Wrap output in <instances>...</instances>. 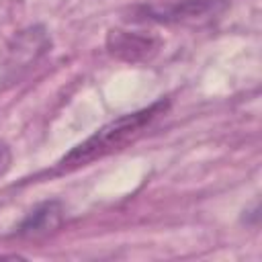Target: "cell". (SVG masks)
Masks as SVG:
<instances>
[{
  "mask_svg": "<svg viewBox=\"0 0 262 262\" xmlns=\"http://www.w3.org/2000/svg\"><path fill=\"white\" fill-rule=\"evenodd\" d=\"M166 100H158L141 111L123 115L115 121H111L108 125L100 127L94 135H90L86 141H82L80 145H76L68 156H63L57 164V172H70L74 168L86 166L106 154L119 151L125 145L133 143L164 111H166Z\"/></svg>",
  "mask_w": 262,
  "mask_h": 262,
  "instance_id": "6da1fadb",
  "label": "cell"
},
{
  "mask_svg": "<svg viewBox=\"0 0 262 262\" xmlns=\"http://www.w3.org/2000/svg\"><path fill=\"white\" fill-rule=\"evenodd\" d=\"M61 205L51 201V203H43L39 205L35 211L29 213V217L23 221L18 233L23 235H39V233H47L51 229H55L61 221Z\"/></svg>",
  "mask_w": 262,
  "mask_h": 262,
  "instance_id": "7a4b0ae2",
  "label": "cell"
},
{
  "mask_svg": "<svg viewBox=\"0 0 262 262\" xmlns=\"http://www.w3.org/2000/svg\"><path fill=\"white\" fill-rule=\"evenodd\" d=\"M156 41H151L149 37H139L133 33H123V31H113L111 39H108V47L113 53L125 57V59H139L149 55V51H156Z\"/></svg>",
  "mask_w": 262,
  "mask_h": 262,
  "instance_id": "3957f363",
  "label": "cell"
},
{
  "mask_svg": "<svg viewBox=\"0 0 262 262\" xmlns=\"http://www.w3.org/2000/svg\"><path fill=\"white\" fill-rule=\"evenodd\" d=\"M8 166H10V149L6 143L0 141V176L8 170Z\"/></svg>",
  "mask_w": 262,
  "mask_h": 262,
  "instance_id": "277c9868",
  "label": "cell"
}]
</instances>
